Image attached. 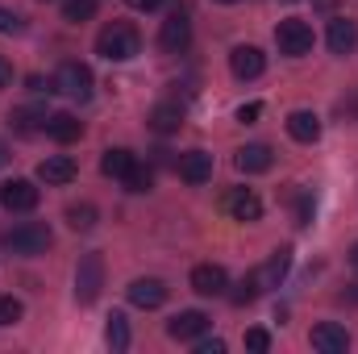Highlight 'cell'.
I'll return each instance as SVG.
<instances>
[{"label": "cell", "instance_id": "6da1fadb", "mask_svg": "<svg viewBox=\"0 0 358 354\" xmlns=\"http://www.w3.org/2000/svg\"><path fill=\"white\" fill-rule=\"evenodd\" d=\"M138 50H142V34L129 21H113L96 34V55L108 59V63H129Z\"/></svg>", "mask_w": 358, "mask_h": 354}, {"label": "cell", "instance_id": "7a4b0ae2", "mask_svg": "<svg viewBox=\"0 0 358 354\" xmlns=\"http://www.w3.org/2000/svg\"><path fill=\"white\" fill-rule=\"evenodd\" d=\"M50 242H55V234H50V225H46V221H21L17 229H8V234H4V246H8L13 255H25V259L46 255V250H50Z\"/></svg>", "mask_w": 358, "mask_h": 354}, {"label": "cell", "instance_id": "3957f363", "mask_svg": "<svg viewBox=\"0 0 358 354\" xmlns=\"http://www.w3.org/2000/svg\"><path fill=\"white\" fill-rule=\"evenodd\" d=\"M92 88H96V80H92V67L88 63H80V59H67L59 71H55V92H63L67 100H92Z\"/></svg>", "mask_w": 358, "mask_h": 354}, {"label": "cell", "instance_id": "277c9868", "mask_svg": "<svg viewBox=\"0 0 358 354\" xmlns=\"http://www.w3.org/2000/svg\"><path fill=\"white\" fill-rule=\"evenodd\" d=\"M275 46H279V55H287V59H304V55L313 50V25L300 21V17L279 21V25H275Z\"/></svg>", "mask_w": 358, "mask_h": 354}, {"label": "cell", "instance_id": "5b68a950", "mask_svg": "<svg viewBox=\"0 0 358 354\" xmlns=\"http://www.w3.org/2000/svg\"><path fill=\"white\" fill-rule=\"evenodd\" d=\"M104 288V259L100 255H84L76 267V300L80 304H96Z\"/></svg>", "mask_w": 358, "mask_h": 354}, {"label": "cell", "instance_id": "8992f818", "mask_svg": "<svg viewBox=\"0 0 358 354\" xmlns=\"http://www.w3.org/2000/svg\"><path fill=\"white\" fill-rule=\"evenodd\" d=\"M159 46L167 55H183L192 46V17H187V8H171V17L159 29Z\"/></svg>", "mask_w": 358, "mask_h": 354}, {"label": "cell", "instance_id": "52a82bcc", "mask_svg": "<svg viewBox=\"0 0 358 354\" xmlns=\"http://www.w3.org/2000/svg\"><path fill=\"white\" fill-rule=\"evenodd\" d=\"M221 208H225L234 221H246V225H255V221L263 217V200H259L255 187H229V192L221 196Z\"/></svg>", "mask_w": 358, "mask_h": 354}, {"label": "cell", "instance_id": "ba28073f", "mask_svg": "<svg viewBox=\"0 0 358 354\" xmlns=\"http://www.w3.org/2000/svg\"><path fill=\"white\" fill-rule=\"evenodd\" d=\"M208 313H200V309H183V313H176L171 321H167V334L176 338V342H200L204 334H208Z\"/></svg>", "mask_w": 358, "mask_h": 354}, {"label": "cell", "instance_id": "9c48e42d", "mask_svg": "<svg viewBox=\"0 0 358 354\" xmlns=\"http://www.w3.org/2000/svg\"><path fill=\"white\" fill-rule=\"evenodd\" d=\"M0 204L8 213H34L38 208V187L29 179H8V183H0Z\"/></svg>", "mask_w": 358, "mask_h": 354}, {"label": "cell", "instance_id": "30bf717a", "mask_svg": "<svg viewBox=\"0 0 358 354\" xmlns=\"http://www.w3.org/2000/svg\"><path fill=\"white\" fill-rule=\"evenodd\" d=\"M125 292H129V304H138V309H163V304H167V296H171V288H167L163 279H155V275L134 279Z\"/></svg>", "mask_w": 358, "mask_h": 354}, {"label": "cell", "instance_id": "8fae6325", "mask_svg": "<svg viewBox=\"0 0 358 354\" xmlns=\"http://www.w3.org/2000/svg\"><path fill=\"white\" fill-rule=\"evenodd\" d=\"M76 176H80V167H76L71 155H46V159L38 163V179H42L46 187H67Z\"/></svg>", "mask_w": 358, "mask_h": 354}, {"label": "cell", "instance_id": "7c38bea8", "mask_svg": "<svg viewBox=\"0 0 358 354\" xmlns=\"http://www.w3.org/2000/svg\"><path fill=\"white\" fill-rule=\"evenodd\" d=\"M192 292L196 296H225V288H229V275H225V267H217V263H200V267H192Z\"/></svg>", "mask_w": 358, "mask_h": 354}, {"label": "cell", "instance_id": "4fadbf2b", "mask_svg": "<svg viewBox=\"0 0 358 354\" xmlns=\"http://www.w3.org/2000/svg\"><path fill=\"white\" fill-rule=\"evenodd\" d=\"M229 71H234L238 80H259V76L267 71V55H263L259 46H234V50H229Z\"/></svg>", "mask_w": 358, "mask_h": 354}, {"label": "cell", "instance_id": "5bb4252c", "mask_svg": "<svg viewBox=\"0 0 358 354\" xmlns=\"http://www.w3.org/2000/svg\"><path fill=\"white\" fill-rule=\"evenodd\" d=\"M313 351L346 354L350 351V334H346V325H338V321H321V325H313Z\"/></svg>", "mask_w": 358, "mask_h": 354}, {"label": "cell", "instance_id": "9a60e30c", "mask_svg": "<svg viewBox=\"0 0 358 354\" xmlns=\"http://www.w3.org/2000/svg\"><path fill=\"white\" fill-rule=\"evenodd\" d=\"M176 171L183 183H208L213 179V155L208 150H187V155H179Z\"/></svg>", "mask_w": 358, "mask_h": 354}, {"label": "cell", "instance_id": "2e32d148", "mask_svg": "<svg viewBox=\"0 0 358 354\" xmlns=\"http://www.w3.org/2000/svg\"><path fill=\"white\" fill-rule=\"evenodd\" d=\"M238 171H246V176H263L271 171V163H275V150H271L267 142H250V146H242L238 150Z\"/></svg>", "mask_w": 358, "mask_h": 354}, {"label": "cell", "instance_id": "e0dca14e", "mask_svg": "<svg viewBox=\"0 0 358 354\" xmlns=\"http://www.w3.org/2000/svg\"><path fill=\"white\" fill-rule=\"evenodd\" d=\"M325 42H329L334 55H350V50L358 46V21H350V17H334Z\"/></svg>", "mask_w": 358, "mask_h": 354}, {"label": "cell", "instance_id": "ac0fdd59", "mask_svg": "<svg viewBox=\"0 0 358 354\" xmlns=\"http://www.w3.org/2000/svg\"><path fill=\"white\" fill-rule=\"evenodd\" d=\"M46 134L67 146V142H80V138H84V121H80L76 113H50V117H46Z\"/></svg>", "mask_w": 358, "mask_h": 354}, {"label": "cell", "instance_id": "d6986e66", "mask_svg": "<svg viewBox=\"0 0 358 354\" xmlns=\"http://www.w3.org/2000/svg\"><path fill=\"white\" fill-rule=\"evenodd\" d=\"M287 134H292L296 142L313 146V142L321 138V117H317V113H308V108H296V113H287Z\"/></svg>", "mask_w": 358, "mask_h": 354}, {"label": "cell", "instance_id": "ffe728a7", "mask_svg": "<svg viewBox=\"0 0 358 354\" xmlns=\"http://www.w3.org/2000/svg\"><path fill=\"white\" fill-rule=\"evenodd\" d=\"M46 108L42 104H21V108H13L8 113V125L17 129V134H38V129H46Z\"/></svg>", "mask_w": 358, "mask_h": 354}, {"label": "cell", "instance_id": "44dd1931", "mask_svg": "<svg viewBox=\"0 0 358 354\" xmlns=\"http://www.w3.org/2000/svg\"><path fill=\"white\" fill-rule=\"evenodd\" d=\"M134 163H138V155L134 150H125V146H113V150H104V159H100V171L108 179H125L134 171Z\"/></svg>", "mask_w": 358, "mask_h": 354}, {"label": "cell", "instance_id": "7402d4cb", "mask_svg": "<svg viewBox=\"0 0 358 354\" xmlns=\"http://www.w3.org/2000/svg\"><path fill=\"white\" fill-rule=\"evenodd\" d=\"M146 121H150V129H155V134H176L179 125H183V108L171 104V100H163V104H155V108H150V117H146Z\"/></svg>", "mask_w": 358, "mask_h": 354}, {"label": "cell", "instance_id": "603a6c76", "mask_svg": "<svg viewBox=\"0 0 358 354\" xmlns=\"http://www.w3.org/2000/svg\"><path fill=\"white\" fill-rule=\"evenodd\" d=\"M287 267H292V250L283 246V250H275L267 263L259 267V279H263V288H279V279L287 275Z\"/></svg>", "mask_w": 358, "mask_h": 354}, {"label": "cell", "instance_id": "cb8c5ba5", "mask_svg": "<svg viewBox=\"0 0 358 354\" xmlns=\"http://www.w3.org/2000/svg\"><path fill=\"white\" fill-rule=\"evenodd\" d=\"M96 221H100L96 204H88V200H80V204H67V225H71L76 234H88V229H96Z\"/></svg>", "mask_w": 358, "mask_h": 354}, {"label": "cell", "instance_id": "d4e9b609", "mask_svg": "<svg viewBox=\"0 0 358 354\" xmlns=\"http://www.w3.org/2000/svg\"><path fill=\"white\" fill-rule=\"evenodd\" d=\"M104 342H108L117 354L129 351V321H125L121 313H113V317H108V325H104Z\"/></svg>", "mask_w": 358, "mask_h": 354}, {"label": "cell", "instance_id": "484cf974", "mask_svg": "<svg viewBox=\"0 0 358 354\" xmlns=\"http://www.w3.org/2000/svg\"><path fill=\"white\" fill-rule=\"evenodd\" d=\"M263 292H267V288H263V279H259V267H255V271H250V275L238 283V292H234V304H255Z\"/></svg>", "mask_w": 358, "mask_h": 354}, {"label": "cell", "instance_id": "4316f807", "mask_svg": "<svg viewBox=\"0 0 358 354\" xmlns=\"http://www.w3.org/2000/svg\"><path fill=\"white\" fill-rule=\"evenodd\" d=\"M292 208H296V225H308V221H313V213H317V200H313V192L296 187V192H292Z\"/></svg>", "mask_w": 358, "mask_h": 354}, {"label": "cell", "instance_id": "83f0119b", "mask_svg": "<svg viewBox=\"0 0 358 354\" xmlns=\"http://www.w3.org/2000/svg\"><path fill=\"white\" fill-rule=\"evenodd\" d=\"M96 17V0H63V21H92Z\"/></svg>", "mask_w": 358, "mask_h": 354}, {"label": "cell", "instance_id": "f1b7e54d", "mask_svg": "<svg viewBox=\"0 0 358 354\" xmlns=\"http://www.w3.org/2000/svg\"><path fill=\"white\" fill-rule=\"evenodd\" d=\"M25 317V304L17 296H0V325H17Z\"/></svg>", "mask_w": 358, "mask_h": 354}, {"label": "cell", "instance_id": "f546056e", "mask_svg": "<svg viewBox=\"0 0 358 354\" xmlns=\"http://www.w3.org/2000/svg\"><path fill=\"white\" fill-rule=\"evenodd\" d=\"M125 183V192H146L150 183H155V176H150V167H142V163H134V171L121 179Z\"/></svg>", "mask_w": 358, "mask_h": 354}, {"label": "cell", "instance_id": "4dcf8cb0", "mask_svg": "<svg viewBox=\"0 0 358 354\" xmlns=\"http://www.w3.org/2000/svg\"><path fill=\"white\" fill-rule=\"evenodd\" d=\"M246 351L267 354L271 351V334H267V330H246Z\"/></svg>", "mask_w": 358, "mask_h": 354}, {"label": "cell", "instance_id": "1f68e13d", "mask_svg": "<svg viewBox=\"0 0 358 354\" xmlns=\"http://www.w3.org/2000/svg\"><path fill=\"white\" fill-rule=\"evenodd\" d=\"M21 29H25V21H21L13 8H4V4H0V34H21Z\"/></svg>", "mask_w": 358, "mask_h": 354}, {"label": "cell", "instance_id": "d6a6232c", "mask_svg": "<svg viewBox=\"0 0 358 354\" xmlns=\"http://www.w3.org/2000/svg\"><path fill=\"white\" fill-rule=\"evenodd\" d=\"M259 117H263V104H259V100H250V104L238 108V121H242V125H255Z\"/></svg>", "mask_w": 358, "mask_h": 354}, {"label": "cell", "instance_id": "836d02e7", "mask_svg": "<svg viewBox=\"0 0 358 354\" xmlns=\"http://www.w3.org/2000/svg\"><path fill=\"white\" fill-rule=\"evenodd\" d=\"M196 354H225V342L213 338V342H196Z\"/></svg>", "mask_w": 358, "mask_h": 354}, {"label": "cell", "instance_id": "e575fe53", "mask_svg": "<svg viewBox=\"0 0 358 354\" xmlns=\"http://www.w3.org/2000/svg\"><path fill=\"white\" fill-rule=\"evenodd\" d=\"M25 84H29V92H55V80H42V76H29Z\"/></svg>", "mask_w": 358, "mask_h": 354}, {"label": "cell", "instance_id": "d590c367", "mask_svg": "<svg viewBox=\"0 0 358 354\" xmlns=\"http://www.w3.org/2000/svg\"><path fill=\"white\" fill-rule=\"evenodd\" d=\"M8 84H13V63H8V59L0 55V92L8 88Z\"/></svg>", "mask_w": 358, "mask_h": 354}, {"label": "cell", "instance_id": "8d00e7d4", "mask_svg": "<svg viewBox=\"0 0 358 354\" xmlns=\"http://www.w3.org/2000/svg\"><path fill=\"white\" fill-rule=\"evenodd\" d=\"M163 0H129V8H138V13H155Z\"/></svg>", "mask_w": 358, "mask_h": 354}, {"label": "cell", "instance_id": "74e56055", "mask_svg": "<svg viewBox=\"0 0 358 354\" xmlns=\"http://www.w3.org/2000/svg\"><path fill=\"white\" fill-rule=\"evenodd\" d=\"M313 8H321V13H334V8H338V0H313Z\"/></svg>", "mask_w": 358, "mask_h": 354}, {"label": "cell", "instance_id": "f35d334b", "mask_svg": "<svg viewBox=\"0 0 358 354\" xmlns=\"http://www.w3.org/2000/svg\"><path fill=\"white\" fill-rule=\"evenodd\" d=\"M8 159H13V155H8V142L0 138V167H8Z\"/></svg>", "mask_w": 358, "mask_h": 354}, {"label": "cell", "instance_id": "ab89813d", "mask_svg": "<svg viewBox=\"0 0 358 354\" xmlns=\"http://www.w3.org/2000/svg\"><path fill=\"white\" fill-rule=\"evenodd\" d=\"M350 267H355V275H358V242L350 246Z\"/></svg>", "mask_w": 358, "mask_h": 354}, {"label": "cell", "instance_id": "60d3db41", "mask_svg": "<svg viewBox=\"0 0 358 354\" xmlns=\"http://www.w3.org/2000/svg\"><path fill=\"white\" fill-rule=\"evenodd\" d=\"M342 113H355V117H358V96L350 100V104H342Z\"/></svg>", "mask_w": 358, "mask_h": 354}, {"label": "cell", "instance_id": "b9f144b4", "mask_svg": "<svg viewBox=\"0 0 358 354\" xmlns=\"http://www.w3.org/2000/svg\"><path fill=\"white\" fill-rule=\"evenodd\" d=\"M346 300H355V304H358V283L350 288V292H346Z\"/></svg>", "mask_w": 358, "mask_h": 354}, {"label": "cell", "instance_id": "7bdbcfd3", "mask_svg": "<svg viewBox=\"0 0 358 354\" xmlns=\"http://www.w3.org/2000/svg\"><path fill=\"white\" fill-rule=\"evenodd\" d=\"M217 4H238V0H217Z\"/></svg>", "mask_w": 358, "mask_h": 354}, {"label": "cell", "instance_id": "ee69618b", "mask_svg": "<svg viewBox=\"0 0 358 354\" xmlns=\"http://www.w3.org/2000/svg\"><path fill=\"white\" fill-rule=\"evenodd\" d=\"M283 4H292V0H283Z\"/></svg>", "mask_w": 358, "mask_h": 354}]
</instances>
